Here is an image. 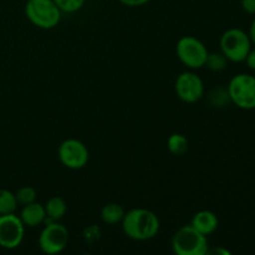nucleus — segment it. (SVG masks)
Masks as SVG:
<instances>
[{"instance_id":"obj_23","label":"nucleus","mask_w":255,"mask_h":255,"mask_svg":"<svg viewBox=\"0 0 255 255\" xmlns=\"http://www.w3.org/2000/svg\"><path fill=\"white\" fill-rule=\"evenodd\" d=\"M248 35H249V37H251L252 45H254L255 46V17L253 19V21H252L251 26H249Z\"/></svg>"},{"instance_id":"obj_17","label":"nucleus","mask_w":255,"mask_h":255,"mask_svg":"<svg viewBox=\"0 0 255 255\" xmlns=\"http://www.w3.org/2000/svg\"><path fill=\"white\" fill-rule=\"evenodd\" d=\"M227 65H228V59L222 52H208L204 66L208 67L211 71L219 72L226 70Z\"/></svg>"},{"instance_id":"obj_14","label":"nucleus","mask_w":255,"mask_h":255,"mask_svg":"<svg viewBox=\"0 0 255 255\" xmlns=\"http://www.w3.org/2000/svg\"><path fill=\"white\" fill-rule=\"evenodd\" d=\"M125 209L119 203H107L101 209V219L107 226H116L121 223L125 216Z\"/></svg>"},{"instance_id":"obj_3","label":"nucleus","mask_w":255,"mask_h":255,"mask_svg":"<svg viewBox=\"0 0 255 255\" xmlns=\"http://www.w3.org/2000/svg\"><path fill=\"white\" fill-rule=\"evenodd\" d=\"M62 11L54 0H26L25 16L39 29H54L61 21Z\"/></svg>"},{"instance_id":"obj_11","label":"nucleus","mask_w":255,"mask_h":255,"mask_svg":"<svg viewBox=\"0 0 255 255\" xmlns=\"http://www.w3.org/2000/svg\"><path fill=\"white\" fill-rule=\"evenodd\" d=\"M191 226L204 236H211L218 229L219 219L212 211H199L193 216Z\"/></svg>"},{"instance_id":"obj_4","label":"nucleus","mask_w":255,"mask_h":255,"mask_svg":"<svg viewBox=\"0 0 255 255\" xmlns=\"http://www.w3.org/2000/svg\"><path fill=\"white\" fill-rule=\"evenodd\" d=\"M219 45L222 54L232 62H243L252 49L248 32L238 27H232L224 31Z\"/></svg>"},{"instance_id":"obj_15","label":"nucleus","mask_w":255,"mask_h":255,"mask_svg":"<svg viewBox=\"0 0 255 255\" xmlns=\"http://www.w3.org/2000/svg\"><path fill=\"white\" fill-rule=\"evenodd\" d=\"M188 138L182 133H172L167 139V148L174 156H183L188 151Z\"/></svg>"},{"instance_id":"obj_7","label":"nucleus","mask_w":255,"mask_h":255,"mask_svg":"<svg viewBox=\"0 0 255 255\" xmlns=\"http://www.w3.org/2000/svg\"><path fill=\"white\" fill-rule=\"evenodd\" d=\"M70 241V233L59 222H46L37 238V246L44 254L55 255L65 251Z\"/></svg>"},{"instance_id":"obj_18","label":"nucleus","mask_w":255,"mask_h":255,"mask_svg":"<svg viewBox=\"0 0 255 255\" xmlns=\"http://www.w3.org/2000/svg\"><path fill=\"white\" fill-rule=\"evenodd\" d=\"M36 191H35L34 187L30 186H24L21 188H19L15 193V197H16L17 204L20 206H26V204L32 203V202L36 201Z\"/></svg>"},{"instance_id":"obj_12","label":"nucleus","mask_w":255,"mask_h":255,"mask_svg":"<svg viewBox=\"0 0 255 255\" xmlns=\"http://www.w3.org/2000/svg\"><path fill=\"white\" fill-rule=\"evenodd\" d=\"M19 217L25 227L35 228V227H39L42 223H45V221H46V212H45V207L42 204L37 203L35 201L32 203L26 204V206H22Z\"/></svg>"},{"instance_id":"obj_24","label":"nucleus","mask_w":255,"mask_h":255,"mask_svg":"<svg viewBox=\"0 0 255 255\" xmlns=\"http://www.w3.org/2000/svg\"><path fill=\"white\" fill-rule=\"evenodd\" d=\"M207 254H221V255H229V253L227 249L223 248H214V249H208V253Z\"/></svg>"},{"instance_id":"obj_21","label":"nucleus","mask_w":255,"mask_h":255,"mask_svg":"<svg viewBox=\"0 0 255 255\" xmlns=\"http://www.w3.org/2000/svg\"><path fill=\"white\" fill-rule=\"evenodd\" d=\"M121 4L126 5V6L129 7H137V6H142V5L148 4L151 0H119Z\"/></svg>"},{"instance_id":"obj_10","label":"nucleus","mask_w":255,"mask_h":255,"mask_svg":"<svg viewBox=\"0 0 255 255\" xmlns=\"http://www.w3.org/2000/svg\"><path fill=\"white\" fill-rule=\"evenodd\" d=\"M25 226L15 213L0 216V247L7 251L16 249L24 241Z\"/></svg>"},{"instance_id":"obj_22","label":"nucleus","mask_w":255,"mask_h":255,"mask_svg":"<svg viewBox=\"0 0 255 255\" xmlns=\"http://www.w3.org/2000/svg\"><path fill=\"white\" fill-rule=\"evenodd\" d=\"M244 62L247 64V66L249 67L251 70H253V71H255V47L253 49L252 47L251 51H249V54L247 55L246 60H244Z\"/></svg>"},{"instance_id":"obj_13","label":"nucleus","mask_w":255,"mask_h":255,"mask_svg":"<svg viewBox=\"0 0 255 255\" xmlns=\"http://www.w3.org/2000/svg\"><path fill=\"white\" fill-rule=\"evenodd\" d=\"M45 212H46V222H59L67 213V204L64 198L54 196L49 198L45 203Z\"/></svg>"},{"instance_id":"obj_2","label":"nucleus","mask_w":255,"mask_h":255,"mask_svg":"<svg viewBox=\"0 0 255 255\" xmlns=\"http://www.w3.org/2000/svg\"><path fill=\"white\" fill-rule=\"evenodd\" d=\"M171 246L177 255H206L209 249L207 236L199 233L191 224L181 227L173 234Z\"/></svg>"},{"instance_id":"obj_1","label":"nucleus","mask_w":255,"mask_h":255,"mask_svg":"<svg viewBox=\"0 0 255 255\" xmlns=\"http://www.w3.org/2000/svg\"><path fill=\"white\" fill-rule=\"evenodd\" d=\"M125 236L132 241L146 242L153 239L161 229V222L154 212L146 208H133L126 212L121 222Z\"/></svg>"},{"instance_id":"obj_5","label":"nucleus","mask_w":255,"mask_h":255,"mask_svg":"<svg viewBox=\"0 0 255 255\" xmlns=\"http://www.w3.org/2000/svg\"><path fill=\"white\" fill-rule=\"evenodd\" d=\"M229 100L242 110L255 109V76L251 74H238L232 77L227 86Z\"/></svg>"},{"instance_id":"obj_9","label":"nucleus","mask_w":255,"mask_h":255,"mask_svg":"<svg viewBox=\"0 0 255 255\" xmlns=\"http://www.w3.org/2000/svg\"><path fill=\"white\" fill-rule=\"evenodd\" d=\"M174 90L181 101L186 104H196L204 96V84L198 74L184 71L177 76Z\"/></svg>"},{"instance_id":"obj_16","label":"nucleus","mask_w":255,"mask_h":255,"mask_svg":"<svg viewBox=\"0 0 255 255\" xmlns=\"http://www.w3.org/2000/svg\"><path fill=\"white\" fill-rule=\"evenodd\" d=\"M17 209V201L15 193L9 189L0 188V216L15 213Z\"/></svg>"},{"instance_id":"obj_6","label":"nucleus","mask_w":255,"mask_h":255,"mask_svg":"<svg viewBox=\"0 0 255 255\" xmlns=\"http://www.w3.org/2000/svg\"><path fill=\"white\" fill-rule=\"evenodd\" d=\"M208 52L206 45L196 36L187 35V36H182L177 41V57L184 66L191 70H198L204 67Z\"/></svg>"},{"instance_id":"obj_8","label":"nucleus","mask_w":255,"mask_h":255,"mask_svg":"<svg viewBox=\"0 0 255 255\" xmlns=\"http://www.w3.org/2000/svg\"><path fill=\"white\" fill-rule=\"evenodd\" d=\"M57 157L62 166L76 171L87 166L90 152L84 142L76 138H67L60 143L57 148Z\"/></svg>"},{"instance_id":"obj_20","label":"nucleus","mask_w":255,"mask_h":255,"mask_svg":"<svg viewBox=\"0 0 255 255\" xmlns=\"http://www.w3.org/2000/svg\"><path fill=\"white\" fill-rule=\"evenodd\" d=\"M242 9L251 15H255V0H241Z\"/></svg>"},{"instance_id":"obj_19","label":"nucleus","mask_w":255,"mask_h":255,"mask_svg":"<svg viewBox=\"0 0 255 255\" xmlns=\"http://www.w3.org/2000/svg\"><path fill=\"white\" fill-rule=\"evenodd\" d=\"M54 2L59 6V9L62 12L72 14V12L81 10L86 0H54Z\"/></svg>"}]
</instances>
